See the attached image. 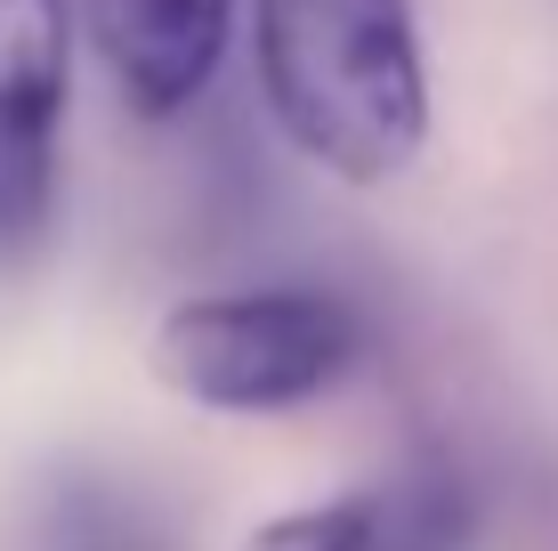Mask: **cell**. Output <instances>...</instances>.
Wrapping results in <instances>:
<instances>
[{
	"instance_id": "6da1fadb",
	"label": "cell",
	"mask_w": 558,
	"mask_h": 551,
	"mask_svg": "<svg viewBox=\"0 0 558 551\" xmlns=\"http://www.w3.org/2000/svg\"><path fill=\"white\" fill-rule=\"evenodd\" d=\"M259 98L316 170L405 179L429 146V65L413 0H252Z\"/></svg>"
},
{
	"instance_id": "7a4b0ae2",
	"label": "cell",
	"mask_w": 558,
	"mask_h": 551,
	"mask_svg": "<svg viewBox=\"0 0 558 551\" xmlns=\"http://www.w3.org/2000/svg\"><path fill=\"white\" fill-rule=\"evenodd\" d=\"M364 349V325L340 292L259 284V292H195L154 325V373L170 397L210 414H283L340 390Z\"/></svg>"
},
{
	"instance_id": "3957f363",
	"label": "cell",
	"mask_w": 558,
	"mask_h": 551,
	"mask_svg": "<svg viewBox=\"0 0 558 551\" xmlns=\"http://www.w3.org/2000/svg\"><path fill=\"white\" fill-rule=\"evenodd\" d=\"M73 98V0H0V260H25L57 212Z\"/></svg>"
},
{
	"instance_id": "277c9868",
	"label": "cell",
	"mask_w": 558,
	"mask_h": 551,
	"mask_svg": "<svg viewBox=\"0 0 558 551\" xmlns=\"http://www.w3.org/2000/svg\"><path fill=\"white\" fill-rule=\"evenodd\" d=\"M73 9L138 122H170L195 106L235 25V0H73Z\"/></svg>"
},
{
	"instance_id": "5b68a950",
	"label": "cell",
	"mask_w": 558,
	"mask_h": 551,
	"mask_svg": "<svg viewBox=\"0 0 558 551\" xmlns=\"http://www.w3.org/2000/svg\"><path fill=\"white\" fill-rule=\"evenodd\" d=\"M470 536H477L470 487L437 463H413L373 487H349L332 503H307L252 527L243 551H470Z\"/></svg>"
}]
</instances>
